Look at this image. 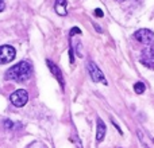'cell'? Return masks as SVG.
Returning a JSON list of instances; mask_svg holds the SVG:
<instances>
[{
	"mask_svg": "<svg viewBox=\"0 0 154 148\" xmlns=\"http://www.w3.org/2000/svg\"><path fill=\"white\" fill-rule=\"evenodd\" d=\"M16 57V50L10 45L0 46V65L11 62Z\"/></svg>",
	"mask_w": 154,
	"mask_h": 148,
	"instance_id": "cell-6",
	"label": "cell"
},
{
	"mask_svg": "<svg viewBox=\"0 0 154 148\" xmlns=\"http://www.w3.org/2000/svg\"><path fill=\"white\" fill-rule=\"evenodd\" d=\"M87 67H88V72H89V75H91V78H92V81H95V82H101V84H104V85L108 84V82H107V79H106V77H104L103 72L99 69L97 65H96L93 61L88 62Z\"/></svg>",
	"mask_w": 154,
	"mask_h": 148,
	"instance_id": "cell-4",
	"label": "cell"
},
{
	"mask_svg": "<svg viewBox=\"0 0 154 148\" xmlns=\"http://www.w3.org/2000/svg\"><path fill=\"white\" fill-rule=\"evenodd\" d=\"M106 132H107V128L104 121L101 119H97V128H96V140H97V143H101L104 140Z\"/></svg>",
	"mask_w": 154,
	"mask_h": 148,
	"instance_id": "cell-8",
	"label": "cell"
},
{
	"mask_svg": "<svg viewBox=\"0 0 154 148\" xmlns=\"http://www.w3.org/2000/svg\"><path fill=\"white\" fill-rule=\"evenodd\" d=\"M66 0H56V4H54V8H56V12L58 13L60 16H65L68 13L66 11Z\"/></svg>",
	"mask_w": 154,
	"mask_h": 148,
	"instance_id": "cell-9",
	"label": "cell"
},
{
	"mask_svg": "<svg viewBox=\"0 0 154 148\" xmlns=\"http://www.w3.org/2000/svg\"><path fill=\"white\" fill-rule=\"evenodd\" d=\"M69 59H70V64L75 62V55H73V49L72 47L69 49Z\"/></svg>",
	"mask_w": 154,
	"mask_h": 148,
	"instance_id": "cell-13",
	"label": "cell"
},
{
	"mask_svg": "<svg viewBox=\"0 0 154 148\" xmlns=\"http://www.w3.org/2000/svg\"><path fill=\"white\" fill-rule=\"evenodd\" d=\"M134 92H135L137 94H142V93L145 92V85L142 84V82H137V84H134Z\"/></svg>",
	"mask_w": 154,
	"mask_h": 148,
	"instance_id": "cell-10",
	"label": "cell"
},
{
	"mask_svg": "<svg viewBox=\"0 0 154 148\" xmlns=\"http://www.w3.org/2000/svg\"><path fill=\"white\" fill-rule=\"evenodd\" d=\"M95 15H96V16H99V18H103L104 13H103V11H101V10L96 8V10H95Z\"/></svg>",
	"mask_w": 154,
	"mask_h": 148,
	"instance_id": "cell-14",
	"label": "cell"
},
{
	"mask_svg": "<svg viewBox=\"0 0 154 148\" xmlns=\"http://www.w3.org/2000/svg\"><path fill=\"white\" fill-rule=\"evenodd\" d=\"M141 64L149 69H154V45L147 46L142 50L141 54Z\"/></svg>",
	"mask_w": 154,
	"mask_h": 148,
	"instance_id": "cell-5",
	"label": "cell"
},
{
	"mask_svg": "<svg viewBox=\"0 0 154 148\" xmlns=\"http://www.w3.org/2000/svg\"><path fill=\"white\" fill-rule=\"evenodd\" d=\"M145 148H149V147H147V146H145Z\"/></svg>",
	"mask_w": 154,
	"mask_h": 148,
	"instance_id": "cell-17",
	"label": "cell"
},
{
	"mask_svg": "<svg viewBox=\"0 0 154 148\" xmlns=\"http://www.w3.org/2000/svg\"><path fill=\"white\" fill-rule=\"evenodd\" d=\"M116 1H119V3H122V1H125V0H116Z\"/></svg>",
	"mask_w": 154,
	"mask_h": 148,
	"instance_id": "cell-16",
	"label": "cell"
},
{
	"mask_svg": "<svg viewBox=\"0 0 154 148\" xmlns=\"http://www.w3.org/2000/svg\"><path fill=\"white\" fill-rule=\"evenodd\" d=\"M31 75H32V65L29 61H20L19 64L14 65L12 67H10L5 72L4 78L8 79V81L22 82L30 79Z\"/></svg>",
	"mask_w": 154,
	"mask_h": 148,
	"instance_id": "cell-1",
	"label": "cell"
},
{
	"mask_svg": "<svg viewBox=\"0 0 154 148\" xmlns=\"http://www.w3.org/2000/svg\"><path fill=\"white\" fill-rule=\"evenodd\" d=\"M46 64H48V66H49V69H50L51 74H53V75L57 78L58 84L61 85L62 90H64V87H65V81H64V75H62V73H61V70H60V67L57 66L54 62H51L50 59H48V61H46Z\"/></svg>",
	"mask_w": 154,
	"mask_h": 148,
	"instance_id": "cell-7",
	"label": "cell"
},
{
	"mask_svg": "<svg viewBox=\"0 0 154 148\" xmlns=\"http://www.w3.org/2000/svg\"><path fill=\"white\" fill-rule=\"evenodd\" d=\"M10 101L12 102V105L18 106V108L24 106L29 101V93L24 89H18L10 96Z\"/></svg>",
	"mask_w": 154,
	"mask_h": 148,
	"instance_id": "cell-3",
	"label": "cell"
},
{
	"mask_svg": "<svg viewBox=\"0 0 154 148\" xmlns=\"http://www.w3.org/2000/svg\"><path fill=\"white\" fill-rule=\"evenodd\" d=\"M4 8H5L4 0H0V12H2V11H4Z\"/></svg>",
	"mask_w": 154,
	"mask_h": 148,
	"instance_id": "cell-15",
	"label": "cell"
},
{
	"mask_svg": "<svg viewBox=\"0 0 154 148\" xmlns=\"http://www.w3.org/2000/svg\"><path fill=\"white\" fill-rule=\"evenodd\" d=\"M134 39L138 40L142 45L150 46V45H153V42H154V32L149 28H141L134 32Z\"/></svg>",
	"mask_w": 154,
	"mask_h": 148,
	"instance_id": "cell-2",
	"label": "cell"
},
{
	"mask_svg": "<svg viewBox=\"0 0 154 148\" xmlns=\"http://www.w3.org/2000/svg\"><path fill=\"white\" fill-rule=\"evenodd\" d=\"M75 34H81V30H80L79 27H73V28L70 30V37H73Z\"/></svg>",
	"mask_w": 154,
	"mask_h": 148,
	"instance_id": "cell-12",
	"label": "cell"
},
{
	"mask_svg": "<svg viewBox=\"0 0 154 148\" xmlns=\"http://www.w3.org/2000/svg\"><path fill=\"white\" fill-rule=\"evenodd\" d=\"M4 127L7 128V129H11V128L14 127V123L11 121V120H4Z\"/></svg>",
	"mask_w": 154,
	"mask_h": 148,
	"instance_id": "cell-11",
	"label": "cell"
}]
</instances>
